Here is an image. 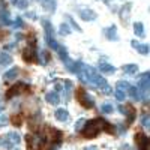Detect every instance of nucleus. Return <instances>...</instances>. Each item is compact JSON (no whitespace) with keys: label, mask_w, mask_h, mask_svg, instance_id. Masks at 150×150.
Listing matches in <instances>:
<instances>
[{"label":"nucleus","mask_w":150,"mask_h":150,"mask_svg":"<svg viewBox=\"0 0 150 150\" xmlns=\"http://www.w3.org/2000/svg\"><path fill=\"white\" fill-rule=\"evenodd\" d=\"M78 78L81 83L84 84H92V86H96V87H101L104 84H107L105 78H102L101 75L98 74V71L92 66H87V65H83L81 69L78 71Z\"/></svg>","instance_id":"nucleus-1"},{"label":"nucleus","mask_w":150,"mask_h":150,"mask_svg":"<svg viewBox=\"0 0 150 150\" xmlns=\"http://www.w3.org/2000/svg\"><path fill=\"white\" fill-rule=\"evenodd\" d=\"M104 123L105 120L102 119H93L90 122H86L84 128H83V137L84 138H95V137L104 129Z\"/></svg>","instance_id":"nucleus-2"},{"label":"nucleus","mask_w":150,"mask_h":150,"mask_svg":"<svg viewBox=\"0 0 150 150\" xmlns=\"http://www.w3.org/2000/svg\"><path fill=\"white\" fill-rule=\"evenodd\" d=\"M42 26L45 29V39L48 42V45L51 47L53 50H57V41H56V38H54V29L51 26V23H50L48 20H42Z\"/></svg>","instance_id":"nucleus-3"},{"label":"nucleus","mask_w":150,"mask_h":150,"mask_svg":"<svg viewBox=\"0 0 150 150\" xmlns=\"http://www.w3.org/2000/svg\"><path fill=\"white\" fill-rule=\"evenodd\" d=\"M20 134L18 132H8L2 140H0V146L5 149H12L14 146H17L20 143Z\"/></svg>","instance_id":"nucleus-4"},{"label":"nucleus","mask_w":150,"mask_h":150,"mask_svg":"<svg viewBox=\"0 0 150 150\" xmlns=\"http://www.w3.org/2000/svg\"><path fill=\"white\" fill-rule=\"evenodd\" d=\"M77 99L78 102L84 107V108H93L95 107V102H93V98H90L87 95V92L84 89H78L77 90Z\"/></svg>","instance_id":"nucleus-5"},{"label":"nucleus","mask_w":150,"mask_h":150,"mask_svg":"<svg viewBox=\"0 0 150 150\" xmlns=\"http://www.w3.org/2000/svg\"><path fill=\"white\" fill-rule=\"evenodd\" d=\"M26 89H29V86L24 84V83H18V84H15V86H12L11 89L6 92V99H11V98H14V96L23 93Z\"/></svg>","instance_id":"nucleus-6"},{"label":"nucleus","mask_w":150,"mask_h":150,"mask_svg":"<svg viewBox=\"0 0 150 150\" xmlns=\"http://www.w3.org/2000/svg\"><path fill=\"white\" fill-rule=\"evenodd\" d=\"M23 59L26 60V62H36L38 60V54H36V51H35V47H32V45H29L27 48H24L23 50Z\"/></svg>","instance_id":"nucleus-7"},{"label":"nucleus","mask_w":150,"mask_h":150,"mask_svg":"<svg viewBox=\"0 0 150 150\" xmlns=\"http://www.w3.org/2000/svg\"><path fill=\"white\" fill-rule=\"evenodd\" d=\"M138 86H140V92L141 95L149 92V72H143L138 77Z\"/></svg>","instance_id":"nucleus-8"},{"label":"nucleus","mask_w":150,"mask_h":150,"mask_svg":"<svg viewBox=\"0 0 150 150\" xmlns=\"http://www.w3.org/2000/svg\"><path fill=\"white\" fill-rule=\"evenodd\" d=\"M135 141H137V144H138L140 150H149V138L144 134H141V132L135 135Z\"/></svg>","instance_id":"nucleus-9"},{"label":"nucleus","mask_w":150,"mask_h":150,"mask_svg":"<svg viewBox=\"0 0 150 150\" xmlns=\"http://www.w3.org/2000/svg\"><path fill=\"white\" fill-rule=\"evenodd\" d=\"M80 17H81V20H84V21H93V20H96V12L95 11H92V9H83L81 12H80Z\"/></svg>","instance_id":"nucleus-10"},{"label":"nucleus","mask_w":150,"mask_h":150,"mask_svg":"<svg viewBox=\"0 0 150 150\" xmlns=\"http://www.w3.org/2000/svg\"><path fill=\"white\" fill-rule=\"evenodd\" d=\"M65 65H66V69H68L69 72H77V74H78V71H80L81 66H83L81 62H72V60H69V59L65 62Z\"/></svg>","instance_id":"nucleus-11"},{"label":"nucleus","mask_w":150,"mask_h":150,"mask_svg":"<svg viewBox=\"0 0 150 150\" xmlns=\"http://www.w3.org/2000/svg\"><path fill=\"white\" fill-rule=\"evenodd\" d=\"M104 35H105L107 39L116 41V39H117V27H116V26H110V27L104 29Z\"/></svg>","instance_id":"nucleus-12"},{"label":"nucleus","mask_w":150,"mask_h":150,"mask_svg":"<svg viewBox=\"0 0 150 150\" xmlns=\"http://www.w3.org/2000/svg\"><path fill=\"white\" fill-rule=\"evenodd\" d=\"M54 117H56V120H59V122H66L68 117H69V112H68V110H65V108H59V110H56V112H54Z\"/></svg>","instance_id":"nucleus-13"},{"label":"nucleus","mask_w":150,"mask_h":150,"mask_svg":"<svg viewBox=\"0 0 150 150\" xmlns=\"http://www.w3.org/2000/svg\"><path fill=\"white\" fill-rule=\"evenodd\" d=\"M45 101H47L48 104H51V105H57V104H60V96H59V93H56V92H50V93H47V96H45Z\"/></svg>","instance_id":"nucleus-14"},{"label":"nucleus","mask_w":150,"mask_h":150,"mask_svg":"<svg viewBox=\"0 0 150 150\" xmlns=\"http://www.w3.org/2000/svg\"><path fill=\"white\" fill-rule=\"evenodd\" d=\"M42 2V8L45 12H50V14H53L56 11V0H41Z\"/></svg>","instance_id":"nucleus-15"},{"label":"nucleus","mask_w":150,"mask_h":150,"mask_svg":"<svg viewBox=\"0 0 150 150\" xmlns=\"http://www.w3.org/2000/svg\"><path fill=\"white\" fill-rule=\"evenodd\" d=\"M18 72H20V69H18L17 66H14V68H11L9 71H6V72H5V75H3V78H5L6 81H11V80H15V78L18 77Z\"/></svg>","instance_id":"nucleus-16"},{"label":"nucleus","mask_w":150,"mask_h":150,"mask_svg":"<svg viewBox=\"0 0 150 150\" xmlns=\"http://www.w3.org/2000/svg\"><path fill=\"white\" fill-rule=\"evenodd\" d=\"M99 69H101L104 74H112V72L116 71V66L110 65L108 62H104V60H101V62H99Z\"/></svg>","instance_id":"nucleus-17"},{"label":"nucleus","mask_w":150,"mask_h":150,"mask_svg":"<svg viewBox=\"0 0 150 150\" xmlns=\"http://www.w3.org/2000/svg\"><path fill=\"white\" fill-rule=\"evenodd\" d=\"M128 93H129V96L134 99V101H140V99L143 98V95H141V92L137 89V87H134V86H129V89H128Z\"/></svg>","instance_id":"nucleus-18"},{"label":"nucleus","mask_w":150,"mask_h":150,"mask_svg":"<svg viewBox=\"0 0 150 150\" xmlns=\"http://www.w3.org/2000/svg\"><path fill=\"white\" fill-rule=\"evenodd\" d=\"M72 90H74L72 81H71V80H66V83H65V99H66V101H69V99H71Z\"/></svg>","instance_id":"nucleus-19"},{"label":"nucleus","mask_w":150,"mask_h":150,"mask_svg":"<svg viewBox=\"0 0 150 150\" xmlns=\"http://www.w3.org/2000/svg\"><path fill=\"white\" fill-rule=\"evenodd\" d=\"M9 63H12V56L11 54H6V53L0 54V66H6Z\"/></svg>","instance_id":"nucleus-20"},{"label":"nucleus","mask_w":150,"mask_h":150,"mask_svg":"<svg viewBox=\"0 0 150 150\" xmlns=\"http://www.w3.org/2000/svg\"><path fill=\"white\" fill-rule=\"evenodd\" d=\"M137 71H138V66H137L135 63H128V65H125L123 66V72L125 74H135Z\"/></svg>","instance_id":"nucleus-21"},{"label":"nucleus","mask_w":150,"mask_h":150,"mask_svg":"<svg viewBox=\"0 0 150 150\" xmlns=\"http://www.w3.org/2000/svg\"><path fill=\"white\" fill-rule=\"evenodd\" d=\"M134 32H135L137 36H143L144 35V26L141 23H138V21L134 23Z\"/></svg>","instance_id":"nucleus-22"},{"label":"nucleus","mask_w":150,"mask_h":150,"mask_svg":"<svg viewBox=\"0 0 150 150\" xmlns=\"http://www.w3.org/2000/svg\"><path fill=\"white\" fill-rule=\"evenodd\" d=\"M57 54H59V57L63 60V62H66L69 57H68V51H66V48L65 47H57Z\"/></svg>","instance_id":"nucleus-23"},{"label":"nucleus","mask_w":150,"mask_h":150,"mask_svg":"<svg viewBox=\"0 0 150 150\" xmlns=\"http://www.w3.org/2000/svg\"><path fill=\"white\" fill-rule=\"evenodd\" d=\"M59 33H60L62 36H66V35H69V33H71V27L68 26L66 23L60 24V27H59Z\"/></svg>","instance_id":"nucleus-24"},{"label":"nucleus","mask_w":150,"mask_h":150,"mask_svg":"<svg viewBox=\"0 0 150 150\" xmlns=\"http://www.w3.org/2000/svg\"><path fill=\"white\" fill-rule=\"evenodd\" d=\"M101 111L104 112V114H111V112L114 111V107H112L111 104H104L101 107Z\"/></svg>","instance_id":"nucleus-25"},{"label":"nucleus","mask_w":150,"mask_h":150,"mask_svg":"<svg viewBox=\"0 0 150 150\" xmlns=\"http://www.w3.org/2000/svg\"><path fill=\"white\" fill-rule=\"evenodd\" d=\"M137 51H138L140 54H143V56H147L149 54V47L146 44H140L138 47H137Z\"/></svg>","instance_id":"nucleus-26"},{"label":"nucleus","mask_w":150,"mask_h":150,"mask_svg":"<svg viewBox=\"0 0 150 150\" xmlns=\"http://www.w3.org/2000/svg\"><path fill=\"white\" fill-rule=\"evenodd\" d=\"M129 83H126V81H119L117 84H116V89H119V90H122V92H125V90H128L129 89Z\"/></svg>","instance_id":"nucleus-27"},{"label":"nucleus","mask_w":150,"mask_h":150,"mask_svg":"<svg viewBox=\"0 0 150 150\" xmlns=\"http://www.w3.org/2000/svg\"><path fill=\"white\" fill-rule=\"evenodd\" d=\"M11 122H12V125H14V126H20V125L23 123V117H21L20 114H15V116H12Z\"/></svg>","instance_id":"nucleus-28"},{"label":"nucleus","mask_w":150,"mask_h":150,"mask_svg":"<svg viewBox=\"0 0 150 150\" xmlns=\"http://www.w3.org/2000/svg\"><path fill=\"white\" fill-rule=\"evenodd\" d=\"M84 125H86V120H84V119H80V120H77V122H75V131H77V132L83 131Z\"/></svg>","instance_id":"nucleus-29"},{"label":"nucleus","mask_w":150,"mask_h":150,"mask_svg":"<svg viewBox=\"0 0 150 150\" xmlns=\"http://www.w3.org/2000/svg\"><path fill=\"white\" fill-rule=\"evenodd\" d=\"M114 96H116V99L117 101H125V98H126V95H125V92H122V90H119V89H116V92H114Z\"/></svg>","instance_id":"nucleus-30"},{"label":"nucleus","mask_w":150,"mask_h":150,"mask_svg":"<svg viewBox=\"0 0 150 150\" xmlns=\"http://www.w3.org/2000/svg\"><path fill=\"white\" fill-rule=\"evenodd\" d=\"M141 125H143L144 129H149V116H147V114H144V116L141 117Z\"/></svg>","instance_id":"nucleus-31"},{"label":"nucleus","mask_w":150,"mask_h":150,"mask_svg":"<svg viewBox=\"0 0 150 150\" xmlns=\"http://www.w3.org/2000/svg\"><path fill=\"white\" fill-rule=\"evenodd\" d=\"M17 6H18L20 9H26V8L29 6V2H27V0H18V2H17Z\"/></svg>","instance_id":"nucleus-32"},{"label":"nucleus","mask_w":150,"mask_h":150,"mask_svg":"<svg viewBox=\"0 0 150 150\" xmlns=\"http://www.w3.org/2000/svg\"><path fill=\"white\" fill-rule=\"evenodd\" d=\"M101 90H102V93H105V95H111V93H112V92H111V87L108 86V83L101 87Z\"/></svg>","instance_id":"nucleus-33"},{"label":"nucleus","mask_w":150,"mask_h":150,"mask_svg":"<svg viewBox=\"0 0 150 150\" xmlns=\"http://www.w3.org/2000/svg\"><path fill=\"white\" fill-rule=\"evenodd\" d=\"M68 21L71 23V26H72V27H74L75 30H77V32H81V29H80V27L77 26V23H75V21L72 20V17H68Z\"/></svg>","instance_id":"nucleus-34"},{"label":"nucleus","mask_w":150,"mask_h":150,"mask_svg":"<svg viewBox=\"0 0 150 150\" xmlns=\"http://www.w3.org/2000/svg\"><path fill=\"white\" fill-rule=\"evenodd\" d=\"M39 54H41V57H42V62H44V63H47L48 59H50V57H48V53H47V51H41Z\"/></svg>","instance_id":"nucleus-35"},{"label":"nucleus","mask_w":150,"mask_h":150,"mask_svg":"<svg viewBox=\"0 0 150 150\" xmlns=\"http://www.w3.org/2000/svg\"><path fill=\"white\" fill-rule=\"evenodd\" d=\"M8 122V117L6 116H0V126H5Z\"/></svg>","instance_id":"nucleus-36"},{"label":"nucleus","mask_w":150,"mask_h":150,"mask_svg":"<svg viewBox=\"0 0 150 150\" xmlns=\"http://www.w3.org/2000/svg\"><path fill=\"white\" fill-rule=\"evenodd\" d=\"M15 26H18V27H23V26H24V23H23L21 18H18V20L15 21Z\"/></svg>","instance_id":"nucleus-37"},{"label":"nucleus","mask_w":150,"mask_h":150,"mask_svg":"<svg viewBox=\"0 0 150 150\" xmlns=\"http://www.w3.org/2000/svg\"><path fill=\"white\" fill-rule=\"evenodd\" d=\"M84 150H98V147L96 146H87V147H84Z\"/></svg>","instance_id":"nucleus-38"},{"label":"nucleus","mask_w":150,"mask_h":150,"mask_svg":"<svg viewBox=\"0 0 150 150\" xmlns=\"http://www.w3.org/2000/svg\"><path fill=\"white\" fill-rule=\"evenodd\" d=\"M131 45H132L134 48H137V47L140 45V42H138V41H131Z\"/></svg>","instance_id":"nucleus-39"},{"label":"nucleus","mask_w":150,"mask_h":150,"mask_svg":"<svg viewBox=\"0 0 150 150\" xmlns=\"http://www.w3.org/2000/svg\"><path fill=\"white\" fill-rule=\"evenodd\" d=\"M27 17H30L32 20H35V18H36V14H35V12H29V14H27Z\"/></svg>","instance_id":"nucleus-40"},{"label":"nucleus","mask_w":150,"mask_h":150,"mask_svg":"<svg viewBox=\"0 0 150 150\" xmlns=\"http://www.w3.org/2000/svg\"><path fill=\"white\" fill-rule=\"evenodd\" d=\"M60 90H62V86L60 84H56V93H59Z\"/></svg>","instance_id":"nucleus-41"},{"label":"nucleus","mask_w":150,"mask_h":150,"mask_svg":"<svg viewBox=\"0 0 150 150\" xmlns=\"http://www.w3.org/2000/svg\"><path fill=\"white\" fill-rule=\"evenodd\" d=\"M0 112H2V107H0Z\"/></svg>","instance_id":"nucleus-42"},{"label":"nucleus","mask_w":150,"mask_h":150,"mask_svg":"<svg viewBox=\"0 0 150 150\" xmlns=\"http://www.w3.org/2000/svg\"><path fill=\"white\" fill-rule=\"evenodd\" d=\"M14 150H18V149H14Z\"/></svg>","instance_id":"nucleus-43"}]
</instances>
